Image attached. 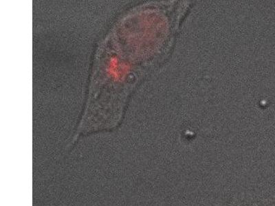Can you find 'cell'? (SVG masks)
Instances as JSON below:
<instances>
[{
    "label": "cell",
    "instance_id": "1",
    "mask_svg": "<svg viewBox=\"0 0 275 206\" xmlns=\"http://www.w3.org/2000/svg\"><path fill=\"white\" fill-rule=\"evenodd\" d=\"M107 73L115 80L120 81L123 80V76L122 72V65H120L118 58L116 56H113L110 59L108 67H107Z\"/></svg>",
    "mask_w": 275,
    "mask_h": 206
}]
</instances>
